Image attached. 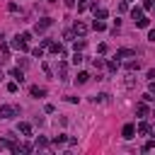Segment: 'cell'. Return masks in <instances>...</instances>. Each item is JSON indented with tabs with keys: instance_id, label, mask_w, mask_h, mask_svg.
I'll return each mask as SVG.
<instances>
[{
	"instance_id": "6da1fadb",
	"label": "cell",
	"mask_w": 155,
	"mask_h": 155,
	"mask_svg": "<svg viewBox=\"0 0 155 155\" xmlns=\"http://www.w3.org/2000/svg\"><path fill=\"white\" fill-rule=\"evenodd\" d=\"M17 116V107H12V104H0V119H15Z\"/></svg>"
},
{
	"instance_id": "7a4b0ae2",
	"label": "cell",
	"mask_w": 155,
	"mask_h": 155,
	"mask_svg": "<svg viewBox=\"0 0 155 155\" xmlns=\"http://www.w3.org/2000/svg\"><path fill=\"white\" fill-rule=\"evenodd\" d=\"M51 24H53V19H51V17H44V19H39V22L34 24V31H36V34H44Z\"/></svg>"
},
{
	"instance_id": "3957f363",
	"label": "cell",
	"mask_w": 155,
	"mask_h": 155,
	"mask_svg": "<svg viewBox=\"0 0 155 155\" xmlns=\"http://www.w3.org/2000/svg\"><path fill=\"white\" fill-rule=\"evenodd\" d=\"M12 48H17V51H29V41H24L19 34L12 39Z\"/></svg>"
},
{
	"instance_id": "277c9868",
	"label": "cell",
	"mask_w": 155,
	"mask_h": 155,
	"mask_svg": "<svg viewBox=\"0 0 155 155\" xmlns=\"http://www.w3.org/2000/svg\"><path fill=\"white\" fill-rule=\"evenodd\" d=\"M121 136H124L126 140H131V138L136 136V126H133V124H126V126L121 128Z\"/></svg>"
},
{
	"instance_id": "5b68a950",
	"label": "cell",
	"mask_w": 155,
	"mask_h": 155,
	"mask_svg": "<svg viewBox=\"0 0 155 155\" xmlns=\"http://www.w3.org/2000/svg\"><path fill=\"white\" fill-rule=\"evenodd\" d=\"M73 31H75V34H78V36H85V34H87V24H85V22H80V19H78V22H75V24H73Z\"/></svg>"
},
{
	"instance_id": "8992f818",
	"label": "cell",
	"mask_w": 155,
	"mask_h": 155,
	"mask_svg": "<svg viewBox=\"0 0 155 155\" xmlns=\"http://www.w3.org/2000/svg\"><path fill=\"white\" fill-rule=\"evenodd\" d=\"M15 145H17V143H15L12 138H0V150H10V153H12Z\"/></svg>"
},
{
	"instance_id": "52a82bcc",
	"label": "cell",
	"mask_w": 155,
	"mask_h": 155,
	"mask_svg": "<svg viewBox=\"0 0 155 155\" xmlns=\"http://www.w3.org/2000/svg\"><path fill=\"white\" fill-rule=\"evenodd\" d=\"M133 56H136L133 48H119L116 51V58H133Z\"/></svg>"
},
{
	"instance_id": "ba28073f",
	"label": "cell",
	"mask_w": 155,
	"mask_h": 155,
	"mask_svg": "<svg viewBox=\"0 0 155 155\" xmlns=\"http://www.w3.org/2000/svg\"><path fill=\"white\" fill-rule=\"evenodd\" d=\"M138 68H140V61H136V56L126 61V70H128V73H133V70H138Z\"/></svg>"
},
{
	"instance_id": "9c48e42d",
	"label": "cell",
	"mask_w": 155,
	"mask_h": 155,
	"mask_svg": "<svg viewBox=\"0 0 155 155\" xmlns=\"http://www.w3.org/2000/svg\"><path fill=\"white\" fill-rule=\"evenodd\" d=\"M10 75H12V78H15V82H19V85L24 82V73H22V68H12V70H10Z\"/></svg>"
},
{
	"instance_id": "30bf717a",
	"label": "cell",
	"mask_w": 155,
	"mask_h": 155,
	"mask_svg": "<svg viewBox=\"0 0 155 155\" xmlns=\"http://www.w3.org/2000/svg\"><path fill=\"white\" fill-rule=\"evenodd\" d=\"M29 94L39 99V97H44V94H46V90H44V87H39V85H31V87H29Z\"/></svg>"
},
{
	"instance_id": "8fae6325",
	"label": "cell",
	"mask_w": 155,
	"mask_h": 155,
	"mask_svg": "<svg viewBox=\"0 0 155 155\" xmlns=\"http://www.w3.org/2000/svg\"><path fill=\"white\" fill-rule=\"evenodd\" d=\"M136 114H138V116H148V114H150L148 104H145V102H138V104H136Z\"/></svg>"
},
{
	"instance_id": "7c38bea8",
	"label": "cell",
	"mask_w": 155,
	"mask_h": 155,
	"mask_svg": "<svg viewBox=\"0 0 155 155\" xmlns=\"http://www.w3.org/2000/svg\"><path fill=\"white\" fill-rule=\"evenodd\" d=\"M58 75H61V80H68V63L65 61L58 63Z\"/></svg>"
},
{
	"instance_id": "4fadbf2b",
	"label": "cell",
	"mask_w": 155,
	"mask_h": 155,
	"mask_svg": "<svg viewBox=\"0 0 155 155\" xmlns=\"http://www.w3.org/2000/svg\"><path fill=\"white\" fill-rule=\"evenodd\" d=\"M12 153H17V155H19V153H31V145H29V143H17Z\"/></svg>"
},
{
	"instance_id": "5bb4252c",
	"label": "cell",
	"mask_w": 155,
	"mask_h": 155,
	"mask_svg": "<svg viewBox=\"0 0 155 155\" xmlns=\"http://www.w3.org/2000/svg\"><path fill=\"white\" fill-rule=\"evenodd\" d=\"M48 48H51V53H56V56H63V53H65V51H63V44H53V41H51Z\"/></svg>"
},
{
	"instance_id": "9a60e30c",
	"label": "cell",
	"mask_w": 155,
	"mask_h": 155,
	"mask_svg": "<svg viewBox=\"0 0 155 155\" xmlns=\"http://www.w3.org/2000/svg\"><path fill=\"white\" fill-rule=\"evenodd\" d=\"M138 133H140V136H148V133H150V124H148V121H140V124H138Z\"/></svg>"
},
{
	"instance_id": "2e32d148",
	"label": "cell",
	"mask_w": 155,
	"mask_h": 155,
	"mask_svg": "<svg viewBox=\"0 0 155 155\" xmlns=\"http://www.w3.org/2000/svg\"><path fill=\"white\" fill-rule=\"evenodd\" d=\"M92 29H94V31H104V29H107L104 19H94V22H92Z\"/></svg>"
},
{
	"instance_id": "e0dca14e",
	"label": "cell",
	"mask_w": 155,
	"mask_h": 155,
	"mask_svg": "<svg viewBox=\"0 0 155 155\" xmlns=\"http://www.w3.org/2000/svg\"><path fill=\"white\" fill-rule=\"evenodd\" d=\"M87 80H90V73H85V70H82V73H78V78H75V82H78V85H85Z\"/></svg>"
},
{
	"instance_id": "ac0fdd59",
	"label": "cell",
	"mask_w": 155,
	"mask_h": 155,
	"mask_svg": "<svg viewBox=\"0 0 155 155\" xmlns=\"http://www.w3.org/2000/svg\"><path fill=\"white\" fill-rule=\"evenodd\" d=\"M19 133H24V136H31V124L22 121V124H19Z\"/></svg>"
},
{
	"instance_id": "d6986e66",
	"label": "cell",
	"mask_w": 155,
	"mask_h": 155,
	"mask_svg": "<svg viewBox=\"0 0 155 155\" xmlns=\"http://www.w3.org/2000/svg\"><path fill=\"white\" fill-rule=\"evenodd\" d=\"M70 61H73V65H80V63H82V61H85V56H82V53H80V51H75V53H73V58H70Z\"/></svg>"
},
{
	"instance_id": "ffe728a7",
	"label": "cell",
	"mask_w": 155,
	"mask_h": 155,
	"mask_svg": "<svg viewBox=\"0 0 155 155\" xmlns=\"http://www.w3.org/2000/svg\"><path fill=\"white\" fill-rule=\"evenodd\" d=\"M148 24H150V19H148V17H138V19H136V27H140V29H145Z\"/></svg>"
},
{
	"instance_id": "44dd1931",
	"label": "cell",
	"mask_w": 155,
	"mask_h": 155,
	"mask_svg": "<svg viewBox=\"0 0 155 155\" xmlns=\"http://www.w3.org/2000/svg\"><path fill=\"white\" fill-rule=\"evenodd\" d=\"M104 68H107L109 73H116V70H119V61H109V63H107Z\"/></svg>"
},
{
	"instance_id": "7402d4cb",
	"label": "cell",
	"mask_w": 155,
	"mask_h": 155,
	"mask_svg": "<svg viewBox=\"0 0 155 155\" xmlns=\"http://www.w3.org/2000/svg\"><path fill=\"white\" fill-rule=\"evenodd\" d=\"M92 65H94L97 70H102V68L107 65V61H104V58H94V61H92Z\"/></svg>"
},
{
	"instance_id": "603a6c76",
	"label": "cell",
	"mask_w": 155,
	"mask_h": 155,
	"mask_svg": "<svg viewBox=\"0 0 155 155\" xmlns=\"http://www.w3.org/2000/svg\"><path fill=\"white\" fill-rule=\"evenodd\" d=\"M34 145H36V148H48V140H46V138H44V136H39V138H36V143H34Z\"/></svg>"
},
{
	"instance_id": "cb8c5ba5",
	"label": "cell",
	"mask_w": 155,
	"mask_h": 155,
	"mask_svg": "<svg viewBox=\"0 0 155 155\" xmlns=\"http://www.w3.org/2000/svg\"><path fill=\"white\" fill-rule=\"evenodd\" d=\"M90 7V0H78V12H85Z\"/></svg>"
},
{
	"instance_id": "d4e9b609",
	"label": "cell",
	"mask_w": 155,
	"mask_h": 155,
	"mask_svg": "<svg viewBox=\"0 0 155 155\" xmlns=\"http://www.w3.org/2000/svg\"><path fill=\"white\" fill-rule=\"evenodd\" d=\"M131 17H133V22H136L138 17H143V10H140V7H133V10H131Z\"/></svg>"
},
{
	"instance_id": "484cf974",
	"label": "cell",
	"mask_w": 155,
	"mask_h": 155,
	"mask_svg": "<svg viewBox=\"0 0 155 155\" xmlns=\"http://www.w3.org/2000/svg\"><path fill=\"white\" fill-rule=\"evenodd\" d=\"M17 87H19V82H15V80H12V82H7V92H12V94H15V92H17Z\"/></svg>"
},
{
	"instance_id": "4316f807",
	"label": "cell",
	"mask_w": 155,
	"mask_h": 155,
	"mask_svg": "<svg viewBox=\"0 0 155 155\" xmlns=\"http://www.w3.org/2000/svg\"><path fill=\"white\" fill-rule=\"evenodd\" d=\"M63 143H68L65 136H56V138H53V145H63Z\"/></svg>"
},
{
	"instance_id": "83f0119b",
	"label": "cell",
	"mask_w": 155,
	"mask_h": 155,
	"mask_svg": "<svg viewBox=\"0 0 155 155\" xmlns=\"http://www.w3.org/2000/svg\"><path fill=\"white\" fill-rule=\"evenodd\" d=\"M73 36H75V31H73V29H68V31H63V39H65V41H73Z\"/></svg>"
},
{
	"instance_id": "f1b7e54d",
	"label": "cell",
	"mask_w": 155,
	"mask_h": 155,
	"mask_svg": "<svg viewBox=\"0 0 155 155\" xmlns=\"http://www.w3.org/2000/svg\"><path fill=\"white\" fill-rule=\"evenodd\" d=\"M31 56L34 58H44V48H31Z\"/></svg>"
},
{
	"instance_id": "f546056e",
	"label": "cell",
	"mask_w": 155,
	"mask_h": 155,
	"mask_svg": "<svg viewBox=\"0 0 155 155\" xmlns=\"http://www.w3.org/2000/svg\"><path fill=\"white\" fill-rule=\"evenodd\" d=\"M126 10H128V0H121L119 2V12H126Z\"/></svg>"
},
{
	"instance_id": "4dcf8cb0",
	"label": "cell",
	"mask_w": 155,
	"mask_h": 155,
	"mask_svg": "<svg viewBox=\"0 0 155 155\" xmlns=\"http://www.w3.org/2000/svg\"><path fill=\"white\" fill-rule=\"evenodd\" d=\"M107 97H109V94L102 92V94H97V97H92V99H94V102H107Z\"/></svg>"
},
{
	"instance_id": "1f68e13d",
	"label": "cell",
	"mask_w": 155,
	"mask_h": 155,
	"mask_svg": "<svg viewBox=\"0 0 155 155\" xmlns=\"http://www.w3.org/2000/svg\"><path fill=\"white\" fill-rule=\"evenodd\" d=\"M153 5H155V0H143V10H153Z\"/></svg>"
},
{
	"instance_id": "d6a6232c",
	"label": "cell",
	"mask_w": 155,
	"mask_h": 155,
	"mask_svg": "<svg viewBox=\"0 0 155 155\" xmlns=\"http://www.w3.org/2000/svg\"><path fill=\"white\" fill-rule=\"evenodd\" d=\"M153 99H155L153 92H145V94H143V102H153Z\"/></svg>"
},
{
	"instance_id": "836d02e7",
	"label": "cell",
	"mask_w": 155,
	"mask_h": 155,
	"mask_svg": "<svg viewBox=\"0 0 155 155\" xmlns=\"http://www.w3.org/2000/svg\"><path fill=\"white\" fill-rule=\"evenodd\" d=\"M143 150H155V140H148V143L143 145Z\"/></svg>"
},
{
	"instance_id": "e575fe53",
	"label": "cell",
	"mask_w": 155,
	"mask_h": 155,
	"mask_svg": "<svg viewBox=\"0 0 155 155\" xmlns=\"http://www.w3.org/2000/svg\"><path fill=\"white\" fill-rule=\"evenodd\" d=\"M80 48H85V39H82V36H80V41L75 44V51H80Z\"/></svg>"
},
{
	"instance_id": "d590c367",
	"label": "cell",
	"mask_w": 155,
	"mask_h": 155,
	"mask_svg": "<svg viewBox=\"0 0 155 155\" xmlns=\"http://www.w3.org/2000/svg\"><path fill=\"white\" fill-rule=\"evenodd\" d=\"M97 51H99V53H107V51H109V46H107V44H99V46H97Z\"/></svg>"
},
{
	"instance_id": "8d00e7d4",
	"label": "cell",
	"mask_w": 155,
	"mask_h": 155,
	"mask_svg": "<svg viewBox=\"0 0 155 155\" xmlns=\"http://www.w3.org/2000/svg\"><path fill=\"white\" fill-rule=\"evenodd\" d=\"M148 41H153V44H155V29H150V31H148Z\"/></svg>"
},
{
	"instance_id": "74e56055",
	"label": "cell",
	"mask_w": 155,
	"mask_h": 155,
	"mask_svg": "<svg viewBox=\"0 0 155 155\" xmlns=\"http://www.w3.org/2000/svg\"><path fill=\"white\" fill-rule=\"evenodd\" d=\"M63 5L65 7H75V0H63Z\"/></svg>"
},
{
	"instance_id": "f35d334b",
	"label": "cell",
	"mask_w": 155,
	"mask_h": 155,
	"mask_svg": "<svg viewBox=\"0 0 155 155\" xmlns=\"http://www.w3.org/2000/svg\"><path fill=\"white\" fill-rule=\"evenodd\" d=\"M150 92L155 94V80H150Z\"/></svg>"
},
{
	"instance_id": "ab89813d",
	"label": "cell",
	"mask_w": 155,
	"mask_h": 155,
	"mask_svg": "<svg viewBox=\"0 0 155 155\" xmlns=\"http://www.w3.org/2000/svg\"><path fill=\"white\" fill-rule=\"evenodd\" d=\"M150 133H153V136H155V124H153V126H150Z\"/></svg>"
},
{
	"instance_id": "60d3db41",
	"label": "cell",
	"mask_w": 155,
	"mask_h": 155,
	"mask_svg": "<svg viewBox=\"0 0 155 155\" xmlns=\"http://www.w3.org/2000/svg\"><path fill=\"white\" fill-rule=\"evenodd\" d=\"M0 80H2V70H0Z\"/></svg>"
},
{
	"instance_id": "b9f144b4",
	"label": "cell",
	"mask_w": 155,
	"mask_h": 155,
	"mask_svg": "<svg viewBox=\"0 0 155 155\" xmlns=\"http://www.w3.org/2000/svg\"><path fill=\"white\" fill-rule=\"evenodd\" d=\"M48 2H56V0H48Z\"/></svg>"
},
{
	"instance_id": "7bdbcfd3",
	"label": "cell",
	"mask_w": 155,
	"mask_h": 155,
	"mask_svg": "<svg viewBox=\"0 0 155 155\" xmlns=\"http://www.w3.org/2000/svg\"><path fill=\"white\" fill-rule=\"evenodd\" d=\"M153 116H155V111H153Z\"/></svg>"
},
{
	"instance_id": "ee69618b",
	"label": "cell",
	"mask_w": 155,
	"mask_h": 155,
	"mask_svg": "<svg viewBox=\"0 0 155 155\" xmlns=\"http://www.w3.org/2000/svg\"><path fill=\"white\" fill-rule=\"evenodd\" d=\"M153 7H155V5H153Z\"/></svg>"
}]
</instances>
